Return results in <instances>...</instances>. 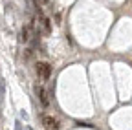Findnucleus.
Returning a JSON list of instances; mask_svg holds the SVG:
<instances>
[{
  "label": "nucleus",
  "mask_w": 132,
  "mask_h": 130,
  "mask_svg": "<svg viewBox=\"0 0 132 130\" xmlns=\"http://www.w3.org/2000/svg\"><path fill=\"white\" fill-rule=\"evenodd\" d=\"M42 125L46 128H50V130H57L59 128V123H57V119L53 116H44L42 117Z\"/></svg>",
  "instance_id": "2"
},
{
  "label": "nucleus",
  "mask_w": 132,
  "mask_h": 130,
  "mask_svg": "<svg viewBox=\"0 0 132 130\" xmlns=\"http://www.w3.org/2000/svg\"><path fill=\"white\" fill-rule=\"evenodd\" d=\"M4 95H6V84H4V79H0V103L4 101Z\"/></svg>",
  "instance_id": "4"
},
{
  "label": "nucleus",
  "mask_w": 132,
  "mask_h": 130,
  "mask_svg": "<svg viewBox=\"0 0 132 130\" xmlns=\"http://www.w3.org/2000/svg\"><path fill=\"white\" fill-rule=\"evenodd\" d=\"M20 35H22V37H20V39H22V42H28V40H29V28H24Z\"/></svg>",
  "instance_id": "5"
},
{
  "label": "nucleus",
  "mask_w": 132,
  "mask_h": 130,
  "mask_svg": "<svg viewBox=\"0 0 132 130\" xmlns=\"http://www.w3.org/2000/svg\"><path fill=\"white\" fill-rule=\"evenodd\" d=\"M26 59H31L33 57V50H26V55H24Z\"/></svg>",
  "instance_id": "7"
},
{
  "label": "nucleus",
  "mask_w": 132,
  "mask_h": 130,
  "mask_svg": "<svg viewBox=\"0 0 132 130\" xmlns=\"http://www.w3.org/2000/svg\"><path fill=\"white\" fill-rule=\"evenodd\" d=\"M35 4H37V7H39V6H42V4H46V0H35Z\"/></svg>",
  "instance_id": "8"
},
{
  "label": "nucleus",
  "mask_w": 132,
  "mask_h": 130,
  "mask_svg": "<svg viewBox=\"0 0 132 130\" xmlns=\"http://www.w3.org/2000/svg\"><path fill=\"white\" fill-rule=\"evenodd\" d=\"M35 90H37V95H39V99H40L42 106H48V97H46V92H44V88H42V86H37Z\"/></svg>",
  "instance_id": "3"
},
{
  "label": "nucleus",
  "mask_w": 132,
  "mask_h": 130,
  "mask_svg": "<svg viewBox=\"0 0 132 130\" xmlns=\"http://www.w3.org/2000/svg\"><path fill=\"white\" fill-rule=\"evenodd\" d=\"M42 26H44V31H46V33H50V31H52V24H50V20H48V19H44V20H42Z\"/></svg>",
  "instance_id": "6"
},
{
  "label": "nucleus",
  "mask_w": 132,
  "mask_h": 130,
  "mask_svg": "<svg viewBox=\"0 0 132 130\" xmlns=\"http://www.w3.org/2000/svg\"><path fill=\"white\" fill-rule=\"evenodd\" d=\"M15 125H16V126H15V130H22V126H20V121H16Z\"/></svg>",
  "instance_id": "9"
},
{
  "label": "nucleus",
  "mask_w": 132,
  "mask_h": 130,
  "mask_svg": "<svg viewBox=\"0 0 132 130\" xmlns=\"http://www.w3.org/2000/svg\"><path fill=\"white\" fill-rule=\"evenodd\" d=\"M26 130H31V128H29V126H28V128H26Z\"/></svg>",
  "instance_id": "10"
},
{
  "label": "nucleus",
  "mask_w": 132,
  "mask_h": 130,
  "mask_svg": "<svg viewBox=\"0 0 132 130\" xmlns=\"http://www.w3.org/2000/svg\"><path fill=\"white\" fill-rule=\"evenodd\" d=\"M35 70H37V75L40 77V79H50V75H52V66H50L48 62H37V66H35Z\"/></svg>",
  "instance_id": "1"
}]
</instances>
